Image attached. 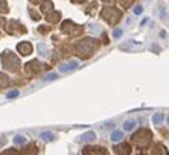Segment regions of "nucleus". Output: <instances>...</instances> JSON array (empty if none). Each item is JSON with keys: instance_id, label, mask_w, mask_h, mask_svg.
Wrapping results in <instances>:
<instances>
[{"instance_id": "6e6552de", "label": "nucleus", "mask_w": 169, "mask_h": 155, "mask_svg": "<svg viewBox=\"0 0 169 155\" xmlns=\"http://www.w3.org/2000/svg\"><path fill=\"white\" fill-rule=\"evenodd\" d=\"M56 78H58L56 73H49V75H46V76L43 78V81H44V82H47V81H55Z\"/></svg>"}, {"instance_id": "9b49d317", "label": "nucleus", "mask_w": 169, "mask_h": 155, "mask_svg": "<svg viewBox=\"0 0 169 155\" xmlns=\"http://www.w3.org/2000/svg\"><path fill=\"white\" fill-rule=\"evenodd\" d=\"M6 96H8V97H17V96H18V91H17V90H15V91H11V93H8Z\"/></svg>"}, {"instance_id": "0eeeda50", "label": "nucleus", "mask_w": 169, "mask_h": 155, "mask_svg": "<svg viewBox=\"0 0 169 155\" xmlns=\"http://www.w3.org/2000/svg\"><path fill=\"white\" fill-rule=\"evenodd\" d=\"M14 143H15V145H25V143H26V138H25L23 135H17V137L14 138Z\"/></svg>"}, {"instance_id": "f257e3e1", "label": "nucleus", "mask_w": 169, "mask_h": 155, "mask_svg": "<svg viewBox=\"0 0 169 155\" xmlns=\"http://www.w3.org/2000/svg\"><path fill=\"white\" fill-rule=\"evenodd\" d=\"M78 66H79L78 61H69V62L60 66V72H61V73H67V72H72V70L78 69Z\"/></svg>"}, {"instance_id": "7ed1b4c3", "label": "nucleus", "mask_w": 169, "mask_h": 155, "mask_svg": "<svg viewBox=\"0 0 169 155\" xmlns=\"http://www.w3.org/2000/svg\"><path fill=\"white\" fill-rule=\"evenodd\" d=\"M163 120H165V116L160 114V113H157V114L152 116V123L154 125H160V123H163Z\"/></svg>"}, {"instance_id": "1a4fd4ad", "label": "nucleus", "mask_w": 169, "mask_h": 155, "mask_svg": "<svg viewBox=\"0 0 169 155\" xmlns=\"http://www.w3.org/2000/svg\"><path fill=\"white\" fill-rule=\"evenodd\" d=\"M122 34H124V31H122V29H116V31L113 32V37H114V38H121V37H122Z\"/></svg>"}, {"instance_id": "f03ea898", "label": "nucleus", "mask_w": 169, "mask_h": 155, "mask_svg": "<svg viewBox=\"0 0 169 155\" xmlns=\"http://www.w3.org/2000/svg\"><path fill=\"white\" fill-rule=\"evenodd\" d=\"M122 137H124V132L119 131V129H114V131L111 132V142H113V143H119V142L122 140Z\"/></svg>"}, {"instance_id": "423d86ee", "label": "nucleus", "mask_w": 169, "mask_h": 155, "mask_svg": "<svg viewBox=\"0 0 169 155\" xmlns=\"http://www.w3.org/2000/svg\"><path fill=\"white\" fill-rule=\"evenodd\" d=\"M81 138H83L84 142H93V140L96 138V134H94V132H88V134H85V135H83Z\"/></svg>"}, {"instance_id": "20e7f679", "label": "nucleus", "mask_w": 169, "mask_h": 155, "mask_svg": "<svg viewBox=\"0 0 169 155\" xmlns=\"http://www.w3.org/2000/svg\"><path fill=\"white\" fill-rule=\"evenodd\" d=\"M134 126H136V122H134V120H127V122L124 123V129H125V131H133Z\"/></svg>"}, {"instance_id": "f8f14e48", "label": "nucleus", "mask_w": 169, "mask_h": 155, "mask_svg": "<svg viewBox=\"0 0 169 155\" xmlns=\"http://www.w3.org/2000/svg\"><path fill=\"white\" fill-rule=\"evenodd\" d=\"M168 125H169V116H168Z\"/></svg>"}, {"instance_id": "9d476101", "label": "nucleus", "mask_w": 169, "mask_h": 155, "mask_svg": "<svg viewBox=\"0 0 169 155\" xmlns=\"http://www.w3.org/2000/svg\"><path fill=\"white\" fill-rule=\"evenodd\" d=\"M142 12H143V8H142V6H136V8H134V14H136V15H140Z\"/></svg>"}, {"instance_id": "39448f33", "label": "nucleus", "mask_w": 169, "mask_h": 155, "mask_svg": "<svg viewBox=\"0 0 169 155\" xmlns=\"http://www.w3.org/2000/svg\"><path fill=\"white\" fill-rule=\"evenodd\" d=\"M40 138H43L44 142H50V140L53 138V134H52V132H41V134H40Z\"/></svg>"}]
</instances>
